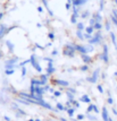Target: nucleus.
Here are the masks:
<instances>
[{
  "instance_id": "1",
  "label": "nucleus",
  "mask_w": 117,
  "mask_h": 121,
  "mask_svg": "<svg viewBox=\"0 0 117 121\" xmlns=\"http://www.w3.org/2000/svg\"><path fill=\"white\" fill-rule=\"evenodd\" d=\"M75 51H76V49H75V44H66L64 46V56L68 58H74L75 56Z\"/></svg>"
},
{
  "instance_id": "2",
  "label": "nucleus",
  "mask_w": 117,
  "mask_h": 121,
  "mask_svg": "<svg viewBox=\"0 0 117 121\" xmlns=\"http://www.w3.org/2000/svg\"><path fill=\"white\" fill-rule=\"evenodd\" d=\"M30 64H32V67L36 70L38 72H42V68H41V66H40V64H39V59H38V57H36L35 54H32V56H31V58H30Z\"/></svg>"
},
{
  "instance_id": "3",
  "label": "nucleus",
  "mask_w": 117,
  "mask_h": 121,
  "mask_svg": "<svg viewBox=\"0 0 117 121\" xmlns=\"http://www.w3.org/2000/svg\"><path fill=\"white\" fill-rule=\"evenodd\" d=\"M99 72H100V69H96L93 72H92V76L88 77L86 80L91 84H96L98 82V78H99Z\"/></svg>"
},
{
  "instance_id": "4",
  "label": "nucleus",
  "mask_w": 117,
  "mask_h": 121,
  "mask_svg": "<svg viewBox=\"0 0 117 121\" xmlns=\"http://www.w3.org/2000/svg\"><path fill=\"white\" fill-rule=\"evenodd\" d=\"M101 38H102L101 34H100V33H96V34L89 40V43H90V44H97V43H99V42L101 41Z\"/></svg>"
},
{
  "instance_id": "5",
  "label": "nucleus",
  "mask_w": 117,
  "mask_h": 121,
  "mask_svg": "<svg viewBox=\"0 0 117 121\" xmlns=\"http://www.w3.org/2000/svg\"><path fill=\"white\" fill-rule=\"evenodd\" d=\"M52 83L55 85H58V86H61V87H68L69 86V83L67 80H64V79H52Z\"/></svg>"
},
{
  "instance_id": "6",
  "label": "nucleus",
  "mask_w": 117,
  "mask_h": 121,
  "mask_svg": "<svg viewBox=\"0 0 117 121\" xmlns=\"http://www.w3.org/2000/svg\"><path fill=\"white\" fill-rule=\"evenodd\" d=\"M46 71H47V75H48V76H50V75L56 72V68L53 67V62H49V64H48Z\"/></svg>"
},
{
  "instance_id": "7",
  "label": "nucleus",
  "mask_w": 117,
  "mask_h": 121,
  "mask_svg": "<svg viewBox=\"0 0 117 121\" xmlns=\"http://www.w3.org/2000/svg\"><path fill=\"white\" fill-rule=\"evenodd\" d=\"M75 49H76V51L80 52L81 54H85V53H88V50H86V46H85V45L75 44Z\"/></svg>"
},
{
  "instance_id": "8",
  "label": "nucleus",
  "mask_w": 117,
  "mask_h": 121,
  "mask_svg": "<svg viewBox=\"0 0 117 121\" xmlns=\"http://www.w3.org/2000/svg\"><path fill=\"white\" fill-rule=\"evenodd\" d=\"M100 59L104 60L105 62H108V48H107V45H104V52L100 56Z\"/></svg>"
},
{
  "instance_id": "9",
  "label": "nucleus",
  "mask_w": 117,
  "mask_h": 121,
  "mask_svg": "<svg viewBox=\"0 0 117 121\" xmlns=\"http://www.w3.org/2000/svg\"><path fill=\"white\" fill-rule=\"evenodd\" d=\"M8 33V27L5 24H0V38H2Z\"/></svg>"
},
{
  "instance_id": "10",
  "label": "nucleus",
  "mask_w": 117,
  "mask_h": 121,
  "mask_svg": "<svg viewBox=\"0 0 117 121\" xmlns=\"http://www.w3.org/2000/svg\"><path fill=\"white\" fill-rule=\"evenodd\" d=\"M81 58H82V60H83V62L85 64H89L92 62V58L90 56H88V53H85V54H81Z\"/></svg>"
},
{
  "instance_id": "11",
  "label": "nucleus",
  "mask_w": 117,
  "mask_h": 121,
  "mask_svg": "<svg viewBox=\"0 0 117 121\" xmlns=\"http://www.w3.org/2000/svg\"><path fill=\"white\" fill-rule=\"evenodd\" d=\"M17 62H18V58L13 57V58H10V59H8L6 62H5V66H7V64H16Z\"/></svg>"
},
{
  "instance_id": "12",
  "label": "nucleus",
  "mask_w": 117,
  "mask_h": 121,
  "mask_svg": "<svg viewBox=\"0 0 117 121\" xmlns=\"http://www.w3.org/2000/svg\"><path fill=\"white\" fill-rule=\"evenodd\" d=\"M88 0H72V5L73 6H76V7H80L82 5H84Z\"/></svg>"
},
{
  "instance_id": "13",
  "label": "nucleus",
  "mask_w": 117,
  "mask_h": 121,
  "mask_svg": "<svg viewBox=\"0 0 117 121\" xmlns=\"http://www.w3.org/2000/svg\"><path fill=\"white\" fill-rule=\"evenodd\" d=\"M39 79L41 80V84H42V86H44V85H47L48 84V75H40Z\"/></svg>"
},
{
  "instance_id": "14",
  "label": "nucleus",
  "mask_w": 117,
  "mask_h": 121,
  "mask_svg": "<svg viewBox=\"0 0 117 121\" xmlns=\"http://www.w3.org/2000/svg\"><path fill=\"white\" fill-rule=\"evenodd\" d=\"M80 101H81V102H83V103H88V104H90V103H91V100H90V97L86 95V94H84V95L81 96Z\"/></svg>"
},
{
  "instance_id": "15",
  "label": "nucleus",
  "mask_w": 117,
  "mask_h": 121,
  "mask_svg": "<svg viewBox=\"0 0 117 121\" xmlns=\"http://www.w3.org/2000/svg\"><path fill=\"white\" fill-rule=\"evenodd\" d=\"M77 17H78V14H73L71 17V23L72 24H77Z\"/></svg>"
},
{
  "instance_id": "16",
  "label": "nucleus",
  "mask_w": 117,
  "mask_h": 121,
  "mask_svg": "<svg viewBox=\"0 0 117 121\" xmlns=\"http://www.w3.org/2000/svg\"><path fill=\"white\" fill-rule=\"evenodd\" d=\"M75 110H76V108H74V106H72V108H69V109H67V114L69 115V117H73L74 115V112H75Z\"/></svg>"
},
{
  "instance_id": "17",
  "label": "nucleus",
  "mask_w": 117,
  "mask_h": 121,
  "mask_svg": "<svg viewBox=\"0 0 117 121\" xmlns=\"http://www.w3.org/2000/svg\"><path fill=\"white\" fill-rule=\"evenodd\" d=\"M6 45L8 46V50L13 53V52H14V44H13V43H12L10 41H6Z\"/></svg>"
},
{
  "instance_id": "18",
  "label": "nucleus",
  "mask_w": 117,
  "mask_h": 121,
  "mask_svg": "<svg viewBox=\"0 0 117 121\" xmlns=\"http://www.w3.org/2000/svg\"><path fill=\"white\" fill-rule=\"evenodd\" d=\"M76 27H77V31H83V30H85L84 23H82V22L77 23V24H76Z\"/></svg>"
},
{
  "instance_id": "19",
  "label": "nucleus",
  "mask_w": 117,
  "mask_h": 121,
  "mask_svg": "<svg viewBox=\"0 0 117 121\" xmlns=\"http://www.w3.org/2000/svg\"><path fill=\"white\" fill-rule=\"evenodd\" d=\"M56 108L58 109L59 111H67V108H66V106H64L61 103H57V104H56Z\"/></svg>"
},
{
  "instance_id": "20",
  "label": "nucleus",
  "mask_w": 117,
  "mask_h": 121,
  "mask_svg": "<svg viewBox=\"0 0 117 121\" xmlns=\"http://www.w3.org/2000/svg\"><path fill=\"white\" fill-rule=\"evenodd\" d=\"M94 32V27L93 26H88V27H85V33H88V34H93Z\"/></svg>"
},
{
  "instance_id": "21",
  "label": "nucleus",
  "mask_w": 117,
  "mask_h": 121,
  "mask_svg": "<svg viewBox=\"0 0 117 121\" xmlns=\"http://www.w3.org/2000/svg\"><path fill=\"white\" fill-rule=\"evenodd\" d=\"M102 118H104L105 121H109V119H108V113H107V110H106V108L102 109Z\"/></svg>"
},
{
  "instance_id": "22",
  "label": "nucleus",
  "mask_w": 117,
  "mask_h": 121,
  "mask_svg": "<svg viewBox=\"0 0 117 121\" xmlns=\"http://www.w3.org/2000/svg\"><path fill=\"white\" fill-rule=\"evenodd\" d=\"M92 18H94L96 19V22H99V23H100V22H101V16H100V15H99V14H93V16H92Z\"/></svg>"
},
{
  "instance_id": "23",
  "label": "nucleus",
  "mask_w": 117,
  "mask_h": 121,
  "mask_svg": "<svg viewBox=\"0 0 117 121\" xmlns=\"http://www.w3.org/2000/svg\"><path fill=\"white\" fill-rule=\"evenodd\" d=\"M76 36L80 40H84V34L82 33V31H76Z\"/></svg>"
},
{
  "instance_id": "24",
  "label": "nucleus",
  "mask_w": 117,
  "mask_h": 121,
  "mask_svg": "<svg viewBox=\"0 0 117 121\" xmlns=\"http://www.w3.org/2000/svg\"><path fill=\"white\" fill-rule=\"evenodd\" d=\"M15 72V69H5V74L7 76H10V75H14Z\"/></svg>"
},
{
  "instance_id": "25",
  "label": "nucleus",
  "mask_w": 117,
  "mask_h": 121,
  "mask_svg": "<svg viewBox=\"0 0 117 121\" xmlns=\"http://www.w3.org/2000/svg\"><path fill=\"white\" fill-rule=\"evenodd\" d=\"M72 102V105L74 106V108H76V109H78L80 108V103L77 102V101H75V100H69Z\"/></svg>"
},
{
  "instance_id": "26",
  "label": "nucleus",
  "mask_w": 117,
  "mask_h": 121,
  "mask_svg": "<svg viewBox=\"0 0 117 121\" xmlns=\"http://www.w3.org/2000/svg\"><path fill=\"white\" fill-rule=\"evenodd\" d=\"M66 95H67V97H68V100H74V95H75V94H73V93H71V92L66 91Z\"/></svg>"
},
{
  "instance_id": "27",
  "label": "nucleus",
  "mask_w": 117,
  "mask_h": 121,
  "mask_svg": "<svg viewBox=\"0 0 117 121\" xmlns=\"http://www.w3.org/2000/svg\"><path fill=\"white\" fill-rule=\"evenodd\" d=\"M94 108H96V105H94V104H90V105L88 106V110H86V112H88V113L92 112V111L94 110Z\"/></svg>"
},
{
  "instance_id": "28",
  "label": "nucleus",
  "mask_w": 117,
  "mask_h": 121,
  "mask_svg": "<svg viewBox=\"0 0 117 121\" xmlns=\"http://www.w3.org/2000/svg\"><path fill=\"white\" fill-rule=\"evenodd\" d=\"M93 27H94V30H101V27H102V25L99 23V22H97L94 25H93Z\"/></svg>"
},
{
  "instance_id": "29",
  "label": "nucleus",
  "mask_w": 117,
  "mask_h": 121,
  "mask_svg": "<svg viewBox=\"0 0 117 121\" xmlns=\"http://www.w3.org/2000/svg\"><path fill=\"white\" fill-rule=\"evenodd\" d=\"M80 70H82V71H88V70H89V66H88V64H84V66L80 67Z\"/></svg>"
},
{
  "instance_id": "30",
  "label": "nucleus",
  "mask_w": 117,
  "mask_h": 121,
  "mask_svg": "<svg viewBox=\"0 0 117 121\" xmlns=\"http://www.w3.org/2000/svg\"><path fill=\"white\" fill-rule=\"evenodd\" d=\"M26 72H27V71H26V67L25 66H24V67H22V77H23V78L26 76Z\"/></svg>"
},
{
  "instance_id": "31",
  "label": "nucleus",
  "mask_w": 117,
  "mask_h": 121,
  "mask_svg": "<svg viewBox=\"0 0 117 121\" xmlns=\"http://www.w3.org/2000/svg\"><path fill=\"white\" fill-rule=\"evenodd\" d=\"M88 16H89V11H88V10H85L84 13H82V14H81V17H82V18H83V19H84V18H86Z\"/></svg>"
},
{
  "instance_id": "32",
  "label": "nucleus",
  "mask_w": 117,
  "mask_h": 121,
  "mask_svg": "<svg viewBox=\"0 0 117 121\" xmlns=\"http://www.w3.org/2000/svg\"><path fill=\"white\" fill-rule=\"evenodd\" d=\"M66 88H67L68 92H71V93H73V94H76V89L75 88H72V87H69V86H68V87H66Z\"/></svg>"
},
{
  "instance_id": "33",
  "label": "nucleus",
  "mask_w": 117,
  "mask_h": 121,
  "mask_svg": "<svg viewBox=\"0 0 117 121\" xmlns=\"http://www.w3.org/2000/svg\"><path fill=\"white\" fill-rule=\"evenodd\" d=\"M60 95H61V92H60V91H55V92H53V96H55V97H59Z\"/></svg>"
},
{
  "instance_id": "34",
  "label": "nucleus",
  "mask_w": 117,
  "mask_h": 121,
  "mask_svg": "<svg viewBox=\"0 0 117 121\" xmlns=\"http://www.w3.org/2000/svg\"><path fill=\"white\" fill-rule=\"evenodd\" d=\"M18 114H20V115H26V113L25 112H24V111H23V110H20V108L17 109V115Z\"/></svg>"
},
{
  "instance_id": "35",
  "label": "nucleus",
  "mask_w": 117,
  "mask_h": 121,
  "mask_svg": "<svg viewBox=\"0 0 117 121\" xmlns=\"http://www.w3.org/2000/svg\"><path fill=\"white\" fill-rule=\"evenodd\" d=\"M42 88H43V92L46 93V92H48V91H49V88H50V86H49V85L47 84V85H44V86H42Z\"/></svg>"
},
{
  "instance_id": "36",
  "label": "nucleus",
  "mask_w": 117,
  "mask_h": 121,
  "mask_svg": "<svg viewBox=\"0 0 117 121\" xmlns=\"http://www.w3.org/2000/svg\"><path fill=\"white\" fill-rule=\"evenodd\" d=\"M97 88H98V91H99L100 93H104V88H102V86H101L100 84H98L97 85Z\"/></svg>"
},
{
  "instance_id": "37",
  "label": "nucleus",
  "mask_w": 117,
  "mask_h": 121,
  "mask_svg": "<svg viewBox=\"0 0 117 121\" xmlns=\"http://www.w3.org/2000/svg\"><path fill=\"white\" fill-rule=\"evenodd\" d=\"M85 46H86V50H88V52L93 51V46H92V44L91 45H85Z\"/></svg>"
},
{
  "instance_id": "38",
  "label": "nucleus",
  "mask_w": 117,
  "mask_h": 121,
  "mask_svg": "<svg viewBox=\"0 0 117 121\" xmlns=\"http://www.w3.org/2000/svg\"><path fill=\"white\" fill-rule=\"evenodd\" d=\"M89 23H90V26H93L94 24H96V23H97V22H96V19H94V18H91Z\"/></svg>"
},
{
  "instance_id": "39",
  "label": "nucleus",
  "mask_w": 117,
  "mask_h": 121,
  "mask_svg": "<svg viewBox=\"0 0 117 121\" xmlns=\"http://www.w3.org/2000/svg\"><path fill=\"white\" fill-rule=\"evenodd\" d=\"M48 36H49V38L52 40V41L55 40V34H53V33H49V34H48Z\"/></svg>"
},
{
  "instance_id": "40",
  "label": "nucleus",
  "mask_w": 117,
  "mask_h": 121,
  "mask_svg": "<svg viewBox=\"0 0 117 121\" xmlns=\"http://www.w3.org/2000/svg\"><path fill=\"white\" fill-rule=\"evenodd\" d=\"M72 6H73V5H72V2H67V4H66V9H67V10H69Z\"/></svg>"
},
{
  "instance_id": "41",
  "label": "nucleus",
  "mask_w": 117,
  "mask_h": 121,
  "mask_svg": "<svg viewBox=\"0 0 117 121\" xmlns=\"http://www.w3.org/2000/svg\"><path fill=\"white\" fill-rule=\"evenodd\" d=\"M92 36H91V34H88V33H85L84 34V38H86V40H90Z\"/></svg>"
},
{
  "instance_id": "42",
  "label": "nucleus",
  "mask_w": 117,
  "mask_h": 121,
  "mask_svg": "<svg viewBox=\"0 0 117 121\" xmlns=\"http://www.w3.org/2000/svg\"><path fill=\"white\" fill-rule=\"evenodd\" d=\"M43 60H46L48 62H53V59H52V58H43Z\"/></svg>"
},
{
  "instance_id": "43",
  "label": "nucleus",
  "mask_w": 117,
  "mask_h": 121,
  "mask_svg": "<svg viewBox=\"0 0 117 121\" xmlns=\"http://www.w3.org/2000/svg\"><path fill=\"white\" fill-rule=\"evenodd\" d=\"M35 48H38V49H40V50H44V48H43L42 45H40V44H35Z\"/></svg>"
},
{
  "instance_id": "44",
  "label": "nucleus",
  "mask_w": 117,
  "mask_h": 121,
  "mask_svg": "<svg viewBox=\"0 0 117 121\" xmlns=\"http://www.w3.org/2000/svg\"><path fill=\"white\" fill-rule=\"evenodd\" d=\"M84 119V115L83 114H78L77 115V120H83Z\"/></svg>"
},
{
  "instance_id": "45",
  "label": "nucleus",
  "mask_w": 117,
  "mask_h": 121,
  "mask_svg": "<svg viewBox=\"0 0 117 121\" xmlns=\"http://www.w3.org/2000/svg\"><path fill=\"white\" fill-rule=\"evenodd\" d=\"M51 54L52 56H57V54H58V51H57V50H53V51L51 52Z\"/></svg>"
},
{
  "instance_id": "46",
  "label": "nucleus",
  "mask_w": 117,
  "mask_h": 121,
  "mask_svg": "<svg viewBox=\"0 0 117 121\" xmlns=\"http://www.w3.org/2000/svg\"><path fill=\"white\" fill-rule=\"evenodd\" d=\"M38 11H39V13H42V11H43V9H42V7H38Z\"/></svg>"
},
{
  "instance_id": "47",
  "label": "nucleus",
  "mask_w": 117,
  "mask_h": 121,
  "mask_svg": "<svg viewBox=\"0 0 117 121\" xmlns=\"http://www.w3.org/2000/svg\"><path fill=\"white\" fill-rule=\"evenodd\" d=\"M108 103H109V104H111V103H113V100H111L110 96H109V98H108Z\"/></svg>"
},
{
  "instance_id": "48",
  "label": "nucleus",
  "mask_w": 117,
  "mask_h": 121,
  "mask_svg": "<svg viewBox=\"0 0 117 121\" xmlns=\"http://www.w3.org/2000/svg\"><path fill=\"white\" fill-rule=\"evenodd\" d=\"M93 111H94V112H96V113H98V112H99V110H98V108H97V106H96V108H94V110H93Z\"/></svg>"
},
{
  "instance_id": "49",
  "label": "nucleus",
  "mask_w": 117,
  "mask_h": 121,
  "mask_svg": "<svg viewBox=\"0 0 117 121\" xmlns=\"http://www.w3.org/2000/svg\"><path fill=\"white\" fill-rule=\"evenodd\" d=\"M49 92H51V93H53V92H55V89L52 88V87H50V88H49Z\"/></svg>"
},
{
  "instance_id": "50",
  "label": "nucleus",
  "mask_w": 117,
  "mask_h": 121,
  "mask_svg": "<svg viewBox=\"0 0 117 121\" xmlns=\"http://www.w3.org/2000/svg\"><path fill=\"white\" fill-rule=\"evenodd\" d=\"M4 118H5V120H6V121H10V119H9L7 115H6V117H4Z\"/></svg>"
},
{
  "instance_id": "51",
  "label": "nucleus",
  "mask_w": 117,
  "mask_h": 121,
  "mask_svg": "<svg viewBox=\"0 0 117 121\" xmlns=\"http://www.w3.org/2000/svg\"><path fill=\"white\" fill-rule=\"evenodd\" d=\"M106 28H107V30H109V24H108V23L106 24Z\"/></svg>"
},
{
  "instance_id": "52",
  "label": "nucleus",
  "mask_w": 117,
  "mask_h": 121,
  "mask_svg": "<svg viewBox=\"0 0 117 121\" xmlns=\"http://www.w3.org/2000/svg\"><path fill=\"white\" fill-rule=\"evenodd\" d=\"M2 17H4V13H0V19L2 18Z\"/></svg>"
},
{
  "instance_id": "53",
  "label": "nucleus",
  "mask_w": 117,
  "mask_h": 121,
  "mask_svg": "<svg viewBox=\"0 0 117 121\" xmlns=\"http://www.w3.org/2000/svg\"><path fill=\"white\" fill-rule=\"evenodd\" d=\"M2 56H4V54H2V52H1V50H0V58L2 57Z\"/></svg>"
},
{
  "instance_id": "54",
  "label": "nucleus",
  "mask_w": 117,
  "mask_h": 121,
  "mask_svg": "<svg viewBox=\"0 0 117 121\" xmlns=\"http://www.w3.org/2000/svg\"><path fill=\"white\" fill-rule=\"evenodd\" d=\"M60 120H61V121H67V120H66V119H64V118H61Z\"/></svg>"
},
{
  "instance_id": "55",
  "label": "nucleus",
  "mask_w": 117,
  "mask_h": 121,
  "mask_svg": "<svg viewBox=\"0 0 117 121\" xmlns=\"http://www.w3.org/2000/svg\"><path fill=\"white\" fill-rule=\"evenodd\" d=\"M34 121H41V120H40V119H35V120H34Z\"/></svg>"
},
{
  "instance_id": "56",
  "label": "nucleus",
  "mask_w": 117,
  "mask_h": 121,
  "mask_svg": "<svg viewBox=\"0 0 117 121\" xmlns=\"http://www.w3.org/2000/svg\"><path fill=\"white\" fill-rule=\"evenodd\" d=\"M115 76H116V77H117V71H116V72H115Z\"/></svg>"
},
{
  "instance_id": "57",
  "label": "nucleus",
  "mask_w": 117,
  "mask_h": 121,
  "mask_svg": "<svg viewBox=\"0 0 117 121\" xmlns=\"http://www.w3.org/2000/svg\"><path fill=\"white\" fill-rule=\"evenodd\" d=\"M28 121H34V120H33V119H30V120H28Z\"/></svg>"
}]
</instances>
